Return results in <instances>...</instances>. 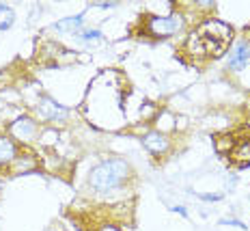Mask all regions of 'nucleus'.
<instances>
[{"label":"nucleus","mask_w":250,"mask_h":231,"mask_svg":"<svg viewBox=\"0 0 250 231\" xmlns=\"http://www.w3.org/2000/svg\"><path fill=\"white\" fill-rule=\"evenodd\" d=\"M80 39L86 41V44H88V41H97V39H102V33H100V30H95V28H93V30H82Z\"/></svg>","instance_id":"f8f14e48"},{"label":"nucleus","mask_w":250,"mask_h":231,"mask_svg":"<svg viewBox=\"0 0 250 231\" xmlns=\"http://www.w3.org/2000/svg\"><path fill=\"white\" fill-rule=\"evenodd\" d=\"M233 158L237 162H250V140H242L235 151H233Z\"/></svg>","instance_id":"9b49d317"},{"label":"nucleus","mask_w":250,"mask_h":231,"mask_svg":"<svg viewBox=\"0 0 250 231\" xmlns=\"http://www.w3.org/2000/svg\"><path fill=\"white\" fill-rule=\"evenodd\" d=\"M143 145L147 147L151 154H164V151L168 149V140H166V136L160 134V132H149L143 139Z\"/></svg>","instance_id":"0eeeda50"},{"label":"nucleus","mask_w":250,"mask_h":231,"mask_svg":"<svg viewBox=\"0 0 250 231\" xmlns=\"http://www.w3.org/2000/svg\"><path fill=\"white\" fill-rule=\"evenodd\" d=\"M129 175V164L125 160L112 158V160H104L102 164H97L95 169H91L88 173V186L95 192H110L117 190L121 184L127 180Z\"/></svg>","instance_id":"f03ea898"},{"label":"nucleus","mask_w":250,"mask_h":231,"mask_svg":"<svg viewBox=\"0 0 250 231\" xmlns=\"http://www.w3.org/2000/svg\"><path fill=\"white\" fill-rule=\"evenodd\" d=\"M100 231H119L114 225H104V227H100Z\"/></svg>","instance_id":"ddd939ff"},{"label":"nucleus","mask_w":250,"mask_h":231,"mask_svg":"<svg viewBox=\"0 0 250 231\" xmlns=\"http://www.w3.org/2000/svg\"><path fill=\"white\" fill-rule=\"evenodd\" d=\"M184 28V18L181 15H166V18H151L149 20V33L155 37H170Z\"/></svg>","instance_id":"7ed1b4c3"},{"label":"nucleus","mask_w":250,"mask_h":231,"mask_svg":"<svg viewBox=\"0 0 250 231\" xmlns=\"http://www.w3.org/2000/svg\"><path fill=\"white\" fill-rule=\"evenodd\" d=\"M39 113L43 119H48V121H65L67 119V108L61 106L59 102H54L52 97H41L39 99Z\"/></svg>","instance_id":"20e7f679"},{"label":"nucleus","mask_w":250,"mask_h":231,"mask_svg":"<svg viewBox=\"0 0 250 231\" xmlns=\"http://www.w3.org/2000/svg\"><path fill=\"white\" fill-rule=\"evenodd\" d=\"M11 132H13V136L26 140V139H30V136H35V132H37V123H35L30 117H22L15 123H11Z\"/></svg>","instance_id":"423d86ee"},{"label":"nucleus","mask_w":250,"mask_h":231,"mask_svg":"<svg viewBox=\"0 0 250 231\" xmlns=\"http://www.w3.org/2000/svg\"><path fill=\"white\" fill-rule=\"evenodd\" d=\"M15 143L7 136H0V166L15 160Z\"/></svg>","instance_id":"6e6552de"},{"label":"nucleus","mask_w":250,"mask_h":231,"mask_svg":"<svg viewBox=\"0 0 250 231\" xmlns=\"http://www.w3.org/2000/svg\"><path fill=\"white\" fill-rule=\"evenodd\" d=\"M229 41H231V28L218 20H207L190 35L188 50L196 56H220Z\"/></svg>","instance_id":"f257e3e1"},{"label":"nucleus","mask_w":250,"mask_h":231,"mask_svg":"<svg viewBox=\"0 0 250 231\" xmlns=\"http://www.w3.org/2000/svg\"><path fill=\"white\" fill-rule=\"evenodd\" d=\"M15 22V13L11 7H4V4H0V30H7L11 28Z\"/></svg>","instance_id":"9d476101"},{"label":"nucleus","mask_w":250,"mask_h":231,"mask_svg":"<svg viewBox=\"0 0 250 231\" xmlns=\"http://www.w3.org/2000/svg\"><path fill=\"white\" fill-rule=\"evenodd\" d=\"M246 63H250V44L239 41L235 46V50L231 52V56H229V67H231V69H239V67H244Z\"/></svg>","instance_id":"39448f33"},{"label":"nucleus","mask_w":250,"mask_h":231,"mask_svg":"<svg viewBox=\"0 0 250 231\" xmlns=\"http://www.w3.org/2000/svg\"><path fill=\"white\" fill-rule=\"evenodd\" d=\"M80 26H82V15H76V18H65L61 22H56L54 28L61 30V33H76V30H80Z\"/></svg>","instance_id":"1a4fd4ad"}]
</instances>
